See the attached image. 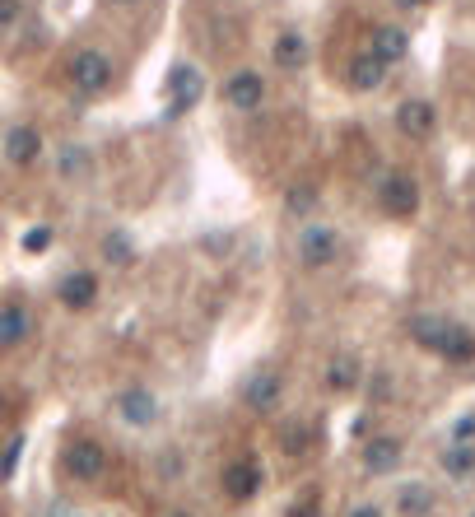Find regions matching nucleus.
Listing matches in <instances>:
<instances>
[{
    "mask_svg": "<svg viewBox=\"0 0 475 517\" xmlns=\"http://www.w3.org/2000/svg\"><path fill=\"white\" fill-rule=\"evenodd\" d=\"M224 103L233 112H257L266 103V80H261V70H233L229 80H224Z\"/></svg>",
    "mask_w": 475,
    "mask_h": 517,
    "instance_id": "0eeeda50",
    "label": "nucleus"
},
{
    "mask_svg": "<svg viewBox=\"0 0 475 517\" xmlns=\"http://www.w3.org/2000/svg\"><path fill=\"white\" fill-rule=\"evenodd\" d=\"M66 80H70V89L84 94V98L103 94V89L112 84V56L98 52V47H75L70 61H66Z\"/></svg>",
    "mask_w": 475,
    "mask_h": 517,
    "instance_id": "f03ea898",
    "label": "nucleus"
},
{
    "mask_svg": "<svg viewBox=\"0 0 475 517\" xmlns=\"http://www.w3.org/2000/svg\"><path fill=\"white\" fill-rule=\"evenodd\" d=\"M224 494L229 499H238V504H247V499H257L261 494V466L252 462V457H238V462L224 466Z\"/></svg>",
    "mask_w": 475,
    "mask_h": 517,
    "instance_id": "f8f14e48",
    "label": "nucleus"
},
{
    "mask_svg": "<svg viewBox=\"0 0 475 517\" xmlns=\"http://www.w3.org/2000/svg\"><path fill=\"white\" fill-rule=\"evenodd\" d=\"M434 126H438V112L429 98H406L401 108H396V131L410 140H429L434 136Z\"/></svg>",
    "mask_w": 475,
    "mask_h": 517,
    "instance_id": "9b49d317",
    "label": "nucleus"
},
{
    "mask_svg": "<svg viewBox=\"0 0 475 517\" xmlns=\"http://www.w3.org/2000/svg\"><path fill=\"white\" fill-rule=\"evenodd\" d=\"M163 517H196V513H191V508H168Z\"/></svg>",
    "mask_w": 475,
    "mask_h": 517,
    "instance_id": "72a5a7b5",
    "label": "nucleus"
},
{
    "mask_svg": "<svg viewBox=\"0 0 475 517\" xmlns=\"http://www.w3.org/2000/svg\"><path fill=\"white\" fill-rule=\"evenodd\" d=\"M294 257H299L303 271H326L340 257V229H331V224H303L299 238H294Z\"/></svg>",
    "mask_w": 475,
    "mask_h": 517,
    "instance_id": "20e7f679",
    "label": "nucleus"
},
{
    "mask_svg": "<svg viewBox=\"0 0 475 517\" xmlns=\"http://www.w3.org/2000/svg\"><path fill=\"white\" fill-rule=\"evenodd\" d=\"M103 261H108V266H131V261H136V243H131L122 229L103 233Z\"/></svg>",
    "mask_w": 475,
    "mask_h": 517,
    "instance_id": "5701e85b",
    "label": "nucleus"
},
{
    "mask_svg": "<svg viewBox=\"0 0 475 517\" xmlns=\"http://www.w3.org/2000/svg\"><path fill=\"white\" fill-rule=\"evenodd\" d=\"M368 52H378L387 66H401L410 56V33L406 28H396V24H378L373 28V47Z\"/></svg>",
    "mask_w": 475,
    "mask_h": 517,
    "instance_id": "f3484780",
    "label": "nucleus"
},
{
    "mask_svg": "<svg viewBox=\"0 0 475 517\" xmlns=\"http://www.w3.org/2000/svg\"><path fill=\"white\" fill-rule=\"evenodd\" d=\"M322 382H326V392H354V387H359V359H354V354H336V359L326 364Z\"/></svg>",
    "mask_w": 475,
    "mask_h": 517,
    "instance_id": "4be33fe9",
    "label": "nucleus"
},
{
    "mask_svg": "<svg viewBox=\"0 0 475 517\" xmlns=\"http://www.w3.org/2000/svg\"><path fill=\"white\" fill-rule=\"evenodd\" d=\"M401 457H406V443L396 434H373L364 443V471L368 476H392L396 466H401Z\"/></svg>",
    "mask_w": 475,
    "mask_h": 517,
    "instance_id": "9d476101",
    "label": "nucleus"
},
{
    "mask_svg": "<svg viewBox=\"0 0 475 517\" xmlns=\"http://www.w3.org/2000/svg\"><path fill=\"white\" fill-rule=\"evenodd\" d=\"M448 443H475V415H462V420L452 424V438Z\"/></svg>",
    "mask_w": 475,
    "mask_h": 517,
    "instance_id": "c85d7f7f",
    "label": "nucleus"
},
{
    "mask_svg": "<svg viewBox=\"0 0 475 517\" xmlns=\"http://www.w3.org/2000/svg\"><path fill=\"white\" fill-rule=\"evenodd\" d=\"M280 396H285V382H280L275 368H257V373L243 382V406L257 410V415H271V410L280 406Z\"/></svg>",
    "mask_w": 475,
    "mask_h": 517,
    "instance_id": "6e6552de",
    "label": "nucleus"
},
{
    "mask_svg": "<svg viewBox=\"0 0 475 517\" xmlns=\"http://www.w3.org/2000/svg\"><path fill=\"white\" fill-rule=\"evenodd\" d=\"M275 66L280 70H299L303 61H308V38H303L299 28H285L280 38H275Z\"/></svg>",
    "mask_w": 475,
    "mask_h": 517,
    "instance_id": "412c9836",
    "label": "nucleus"
},
{
    "mask_svg": "<svg viewBox=\"0 0 475 517\" xmlns=\"http://www.w3.org/2000/svg\"><path fill=\"white\" fill-rule=\"evenodd\" d=\"M159 471H163L168 480L182 476V471H187V462H182V452H177V448H163V452H159Z\"/></svg>",
    "mask_w": 475,
    "mask_h": 517,
    "instance_id": "cd10ccee",
    "label": "nucleus"
},
{
    "mask_svg": "<svg viewBox=\"0 0 475 517\" xmlns=\"http://www.w3.org/2000/svg\"><path fill=\"white\" fill-rule=\"evenodd\" d=\"M401 10H420V5H429V0H396Z\"/></svg>",
    "mask_w": 475,
    "mask_h": 517,
    "instance_id": "473e14b6",
    "label": "nucleus"
},
{
    "mask_svg": "<svg viewBox=\"0 0 475 517\" xmlns=\"http://www.w3.org/2000/svg\"><path fill=\"white\" fill-rule=\"evenodd\" d=\"M61 466H66V476L75 485H98L108 476V448L98 438H70L61 448Z\"/></svg>",
    "mask_w": 475,
    "mask_h": 517,
    "instance_id": "7ed1b4c3",
    "label": "nucleus"
},
{
    "mask_svg": "<svg viewBox=\"0 0 475 517\" xmlns=\"http://www.w3.org/2000/svg\"><path fill=\"white\" fill-rule=\"evenodd\" d=\"M89 173H94V150H89V145H75V140H70V145L56 150V177H61V182H84Z\"/></svg>",
    "mask_w": 475,
    "mask_h": 517,
    "instance_id": "dca6fc26",
    "label": "nucleus"
},
{
    "mask_svg": "<svg viewBox=\"0 0 475 517\" xmlns=\"http://www.w3.org/2000/svg\"><path fill=\"white\" fill-rule=\"evenodd\" d=\"M0 410H5V396H0Z\"/></svg>",
    "mask_w": 475,
    "mask_h": 517,
    "instance_id": "c9c22d12",
    "label": "nucleus"
},
{
    "mask_svg": "<svg viewBox=\"0 0 475 517\" xmlns=\"http://www.w3.org/2000/svg\"><path fill=\"white\" fill-rule=\"evenodd\" d=\"M19 457H24V434H14L10 448H5V457H0V480H10L14 471H19Z\"/></svg>",
    "mask_w": 475,
    "mask_h": 517,
    "instance_id": "393cba45",
    "label": "nucleus"
},
{
    "mask_svg": "<svg viewBox=\"0 0 475 517\" xmlns=\"http://www.w3.org/2000/svg\"><path fill=\"white\" fill-rule=\"evenodd\" d=\"M289 517H322V504H317V494H303L299 504L289 508Z\"/></svg>",
    "mask_w": 475,
    "mask_h": 517,
    "instance_id": "c756f323",
    "label": "nucleus"
},
{
    "mask_svg": "<svg viewBox=\"0 0 475 517\" xmlns=\"http://www.w3.org/2000/svg\"><path fill=\"white\" fill-rule=\"evenodd\" d=\"M378 205L387 210L392 219H410L415 210H420V182L410 173H401V168H392V173H382L378 182Z\"/></svg>",
    "mask_w": 475,
    "mask_h": 517,
    "instance_id": "39448f33",
    "label": "nucleus"
},
{
    "mask_svg": "<svg viewBox=\"0 0 475 517\" xmlns=\"http://www.w3.org/2000/svg\"><path fill=\"white\" fill-rule=\"evenodd\" d=\"M14 24H24V0H0V33H10Z\"/></svg>",
    "mask_w": 475,
    "mask_h": 517,
    "instance_id": "a878e982",
    "label": "nucleus"
},
{
    "mask_svg": "<svg viewBox=\"0 0 475 517\" xmlns=\"http://www.w3.org/2000/svg\"><path fill=\"white\" fill-rule=\"evenodd\" d=\"M47 247H52V229H47V224H38V229L24 233V252H33V257H38V252H47Z\"/></svg>",
    "mask_w": 475,
    "mask_h": 517,
    "instance_id": "bb28decb",
    "label": "nucleus"
},
{
    "mask_svg": "<svg viewBox=\"0 0 475 517\" xmlns=\"http://www.w3.org/2000/svg\"><path fill=\"white\" fill-rule=\"evenodd\" d=\"M56 299L66 303L70 313H84L98 303V275L94 271H70L61 285H56Z\"/></svg>",
    "mask_w": 475,
    "mask_h": 517,
    "instance_id": "ddd939ff",
    "label": "nucleus"
},
{
    "mask_svg": "<svg viewBox=\"0 0 475 517\" xmlns=\"http://www.w3.org/2000/svg\"><path fill=\"white\" fill-rule=\"evenodd\" d=\"M434 508H438V499L424 480H406V485L396 490V513L401 517H429Z\"/></svg>",
    "mask_w": 475,
    "mask_h": 517,
    "instance_id": "6ab92c4d",
    "label": "nucleus"
},
{
    "mask_svg": "<svg viewBox=\"0 0 475 517\" xmlns=\"http://www.w3.org/2000/svg\"><path fill=\"white\" fill-rule=\"evenodd\" d=\"M112 410H117V420H122L126 429H154L163 415V401L150 387H122L117 401H112Z\"/></svg>",
    "mask_w": 475,
    "mask_h": 517,
    "instance_id": "423d86ee",
    "label": "nucleus"
},
{
    "mask_svg": "<svg viewBox=\"0 0 475 517\" xmlns=\"http://www.w3.org/2000/svg\"><path fill=\"white\" fill-rule=\"evenodd\" d=\"M47 517H80V513H75L66 499H52V504H47Z\"/></svg>",
    "mask_w": 475,
    "mask_h": 517,
    "instance_id": "7c9ffc66",
    "label": "nucleus"
},
{
    "mask_svg": "<svg viewBox=\"0 0 475 517\" xmlns=\"http://www.w3.org/2000/svg\"><path fill=\"white\" fill-rule=\"evenodd\" d=\"M285 205H289V215H308L317 205V187H308V182H303V187H289Z\"/></svg>",
    "mask_w": 475,
    "mask_h": 517,
    "instance_id": "b1692460",
    "label": "nucleus"
},
{
    "mask_svg": "<svg viewBox=\"0 0 475 517\" xmlns=\"http://www.w3.org/2000/svg\"><path fill=\"white\" fill-rule=\"evenodd\" d=\"M168 94H173V108H196L205 94V75L196 66H177L168 75Z\"/></svg>",
    "mask_w": 475,
    "mask_h": 517,
    "instance_id": "2eb2a0df",
    "label": "nucleus"
},
{
    "mask_svg": "<svg viewBox=\"0 0 475 517\" xmlns=\"http://www.w3.org/2000/svg\"><path fill=\"white\" fill-rule=\"evenodd\" d=\"M108 5H140V0H108Z\"/></svg>",
    "mask_w": 475,
    "mask_h": 517,
    "instance_id": "f704fd0d",
    "label": "nucleus"
},
{
    "mask_svg": "<svg viewBox=\"0 0 475 517\" xmlns=\"http://www.w3.org/2000/svg\"><path fill=\"white\" fill-rule=\"evenodd\" d=\"M387 70L392 66H387L378 52H359L350 61V70H345V80H350V89H359V94H373V89H382Z\"/></svg>",
    "mask_w": 475,
    "mask_h": 517,
    "instance_id": "4468645a",
    "label": "nucleus"
},
{
    "mask_svg": "<svg viewBox=\"0 0 475 517\" xmlns=\"http://www.w3.org/2000/svg\"><path fill=\"white\" fill-rule=\"evenodd\" d=\"M438 466H443L448 480H475V443H448Z\"/></svg>",
    "mask_w": 475,
    "mask_h": 517,
    "instance_id": "aec40b11",
    "label": "nucleus"
},
{
    "mask_svg": "<svg viewBox=\"0 0 475 517\" xmlns=\"http://www.w3.org/2000/svg\"><path fill=\"white\" fill-rule=\"evenodd\" d=\"M410 341L420 350L448 359V364H466L475 359V331H466L462 322H448V317H434V313H420L410 317Z\"/></svg>",
    "mask_w": 475,
    "mask_h": 517,
    "instance_id": "f257e3e1",
    "label": "nucleus"
},
{
    "mask_svg": "<svg viewBox=\"0 0 475 517\" xmlns=\"http://www.w3.org/2000/svg\"><path fill=\"white\" fill-rule=\"evenodd\" d=\"M350 517H387V513H382L378 504H354V508H350Z\"/></svg>",
    "mask_w": 475,
    "mask_h": 517,
    "instance_id": "2f4dec72",
    "label": "nucleus"
},
{
    "mask_svg": "<svg viewBox=\"0 0 475 517\" xmlns=\"http://www.w3.org/2000/svg\"><path fill=\"white\" fill-rule=\"evenodd\" d=\"M28 331H33V317H28L24 303H0V350L24 345Z\"/></svg>",
    "mask_w": 475,
    "mask_h": 517,
    "instance_id": "a211bd4d",
    "label": "nucleus"
},
{
    "mask_svg": "<svg viewBox=\"0 0 475 517\" xmlns=\"http://www.w3.org/2000/svg\"><path fill=\"white\" fill-rule=\"evenodd\" d=\"M0 145H5V159H10V168H33L42 159V131H38V126H28V122L10 126Z\"/></svg>",
    "mask_w": 475,
    "mask_h": 517,
    "instance_id": "1a4fd4ad",
    "label": "nucleus"
}]
</instances>
